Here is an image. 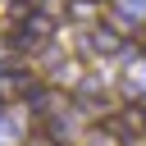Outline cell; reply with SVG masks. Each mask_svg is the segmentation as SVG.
I'll return each mask as SVG.
<instances>
[{"label": "cell", "mask_w": 146, "mask_h": 146, "mask_svg": "<svg viewBox=\"0 0 146 146\" xmlns=\"http://www.w3.org/2000/svg\"><path fill=\"white\" fill-rule=\"evenodd\" d=\"M137 41H141V50H146V27H137Z\"/></svg>", "instance_id": "1"}]
</instances>
